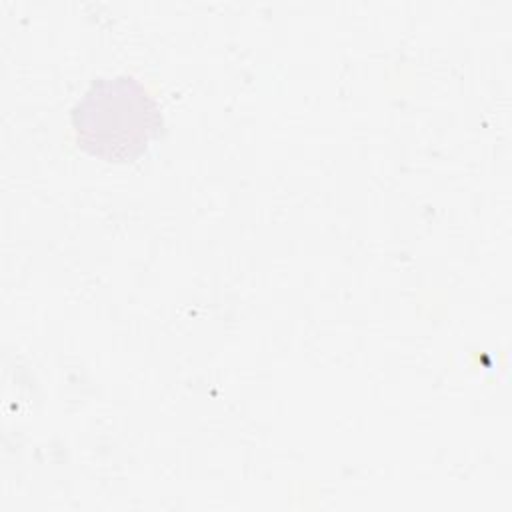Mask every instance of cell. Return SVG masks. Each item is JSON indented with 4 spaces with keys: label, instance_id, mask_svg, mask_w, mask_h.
I'll list each match as a JSON object with an SVG mask.
<instances>
[{
    "label": "cell",
    "instance_id": "cell-1",
    "mask_svg": "<svg viewBox=\"0 0 512 512\" xmlns=\"http://www.w3.org/2000/svg\"><path fill=\"white\" fill-rule=\"evenodd\" d=\"M76 144L106 162H132L162 130L154 96L128 74L94 80L70 112Z\"/></svg>",
    "mask_w": 512,
    "mask_h": 512
}]
</instances>
